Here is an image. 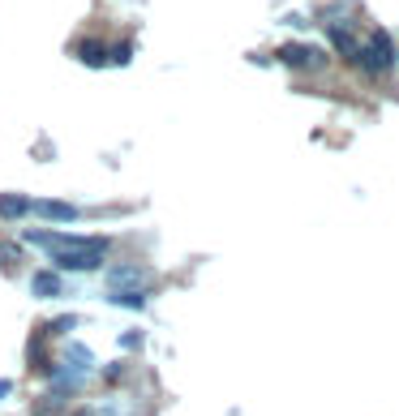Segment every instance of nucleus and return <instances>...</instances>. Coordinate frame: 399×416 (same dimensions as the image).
I'll return each mask as SVG.
<instances>
[{
    "instance_id": "nucleus-12",
    "label": "nucleus",
    "mask_w": 399,
    "mask_h": 416,
    "mask_svg": "<svg viewBox=\"0 0 399 416\" xmlns=\"http://www.w3.org/2000/svg\"><path fill=\"white\" fill-rule=\"evenodd\" d=\"M77 382H82V374H56L52 387H56V395H73V391H77Z\"/></svg>"
},
{
    "instance_id": "nucleus-10",
    "label": "nucleus",
    "mask_w": 399,
    "mask_h": 416,
    "mask_svg": "<svg viewBox=\"0 0 399 416\" xmlns=\"http://www.w3.org/2000/svg\"><path fill=\"white\" fill-rule=\"evenodd\" d=\"M112 305H125V309H146V296L142 292H107Z\"/></svg>"
},
{
    "instance_id": "nucleus-1",
    "label": "nucleus",
    "mask_w": 399,
    "mask_h": 416,
    "mask_svg": "<svg viewBox=\"0 0 399 416\" xmlns=\"http://www.w3.org/2000/svg\"><path fill=\"white\" fill-rule=\"evenodd\" d=\"M107 249L112 241H103V236H90L86 245H77V249H43L47 258H52L60 270H99L103 258H107Z\"/></svg>"
},
{
    "instance_id": "nucleus-15",
    "label": "nucleus",
    "mask_w": 399,
    "mask_h": 416,
    "mask_svg": "<svg viewBox=\"0 0 399 416\" xmlns=\"http://www.w3.org/2000/svg\"><path fill=\"white\" fill-rule=\"evenodd\" d=\"M9 391H13V382H0V399H5Z\"/></svg>"
},
{
    "instance_id": "nucleus-7",
    "label": "nucleus",
    "mask_w": 399,
    "mask_h": 416,
    "mask_svg": "<svg viewBox=\"0 0 399 416\" xmlns=\"http://www.w3.org/2000/svg\"><path fill=\"white\" fill-rule=\"evenodd\" d=\"M77 60L82 65H90V69H103L107 65V43H99V39H77Z\"/></svg>"
},
{
    "instance_id": "nucleus-8",
    "label": "nucleus",
    "mask_w": 399,
    "mask_h": 416,
    "mask_svg": "<svg viewBox=\"0 0 399 416\" xmlns=\"http://www.w3.org/2000/svg\"><path fill=\"white\" fill-rule=\"evenodd\" d=\"M30 292L47 300V296H60V292H65V283H60L56 270H35V275H30Z\"/></svg>"
},
{
    "instance_id": "nucleus-4",
    "label": "nucleus",
    "mask_w": 399,
    "mask_h": 416,
    "mask_svg": "<svg viewBox=\"0 0 399 416\" xmlns=\"http://www.w3.org/2000/svg\"><path fill=\"white\" fill-rule=\"evenodd\" d=\"M30 215H39L47 223H73V219H82V206L60 202V198H35V211Z\"/></svg>"
},
{
    "instance_id": "nucleus-14",
    "label": "nucleus",
    "mask_w": 399,
    "mask_h": 416,
    "mask_svg": "<svg viewBox=\"0 0 399 416\" xmlns=\"http://www.w3.org/2000/svg\"><path fill=\"white\" fill-rule=\"evenodd\" d=\"M120 343H125V348H142V335L129 330V335H120Z\"/></svg>"
},
{
    "instance_id": "nucleus-11",
    "label": "nucleus",
    "mask_w": 399,
    "mask_h": 416,
    "mask_svg": "<svg viewBox=\"0 0 399 416\" xmlns=\"http://www.w3.org/2000/svg\"><path fill=\"white\" fill-rule=\"evenodd\" d=\"M138 283H142V270L125 266V270H116V275H112V292H120V287H138Z\"/></svg>"
},
{
    "instance_id": "nucleus-13",
    "label": "nucleus",
    "mask_w": 399,
    "mask_h": 416,
    "mask_svg": "<svg viewBox=\"0 0 399 416\" xmlns=\"http://www.w3.org/2000/svg\"><path fill=\"white\" fill-rule=\"evenodd\" d=\"M69 356H73L77 365H82V369H86V365H90V352H86L82 343H73V348H69Z\"/></svg>"
},
{
    "instance_id": "nucleus-6",
    "label": "nucleus",
    "mask_w": 399,
    "mask_h": 416,
    "mask_svg": "<svg viewBox=\"0 0 399 416\" xmlns=\"http://www.w3.org/2000/svg\"><path fill=\"white\" fill-rule=\"evenodd\" d=\"M30 211H35V198H26V194H0V219L18 223V219H26Z\"/></svg>"
},
{
    "instance_id": "nucleus-3",
    "label": "nucleus",
    "mask_w": 399,
    "mask_h": 416,
    "mask_svg": "<svg viewBox=\"0 0 399 416\" xmlns=\"http://www.w3.org/2000/svg\"><path fill=\"white\" fill-rule=\"evenodd\" d=\"M279 60L288 69H322L326 65V52H322V47H313V43H283L279 47Z\"/></svg>"
},
{
    "instance_id": "nucleus-9",
    "label": "nucleus",
    "mask_w": 399,
    "mask_h": 416,
    "mask_svg": "<svg viewBox=\"0 0 399 416\" xmlns=\"http://www.w3.org/2000/svg\"><path fill=\"white\" fill-rule=\"evenodd\" d=\"M133 60V43L129 39H116V47H107V65H129Z\"/></svg>"
},
{
    "instance_id": "nucleus-2",
    "label": "nucleus",
    "mask_w": 399,
    "mask_h": 416,
    "mask_svg": "<svg viewBox=\"0 0 399 416\" xmlns=\"http://www.w3.org/2000/svg\"><path fill=\"white\" fill-rule=\"evenodd\" d=\"M357 69H365L370 77L391 73V69H395V43H391V35L374 30L370 43H361V60H357Z\"/></svg>"
},
{
    "instance_id": "nucleus-5",
    "label": "nucleus",
    "mask_w": 399,
    "mask_h": 416,
    "mask_svg": "<svg viewBox=\"0 0 399 416\" xmlns=\"http://www.w3.org/2000/svg\"><path fill=\"white\" fill-rule=\"evenodd\" d=\"M326 39H331V47L348 60V65H357V60H361V39L352 35V26H348V22H344V26L331 22V26H326Z\"/></svg>"
}]
</instances>
